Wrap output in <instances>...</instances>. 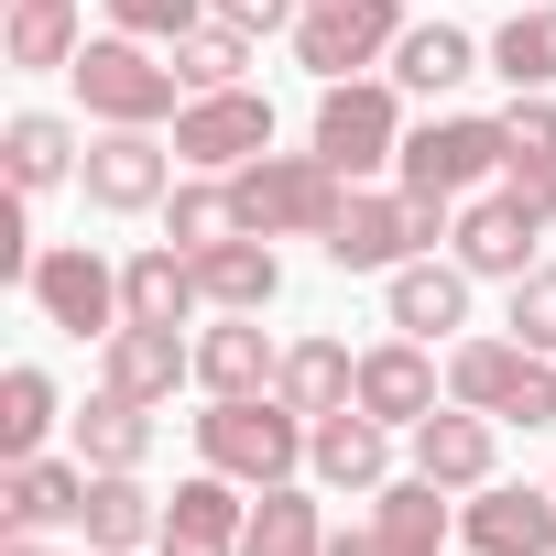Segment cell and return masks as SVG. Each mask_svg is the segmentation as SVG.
Here are the masks:
<instances>
[{
    "instance_id": "obj_1",
    "label": "cell",
    "mask_w": 556,
    "mask_h": 556,
    "mask_svg": "<svg viewBox=\"0 0 556 556\" xmlns=\"http://www.w3.org/2000/svg\"><path fill=\"white\" fill-rule=\"evenodd\" d=\"M229 207H240L251 240H328L339 207H350V175H339L317 142H306V153H251V164L229 175Z\"/></svg>"
},
{
    "instance_id": "obj_2",
    "label": "cell",
    "mask_w": 556,
    "mask_h": 556,
    "mask_svg": "<svg viewBox=\"0 0 556 556\" xmlns=\"http://www.w3.org/2000/svg\"><path fill=\"white\" fill-rule=\"evenodd\" d=\"M66 77H77V99H88L99 131H175V110H186L175 55L142 45V34H88V55H77Z\"/></svg>"
},
{
    "instance_id": "obj_3",
    "label": "cell",
    "mask_w": 556,
    "mask_h": 556,
    "mask_svg": "<svg viewBox=\"0 0 556 556\" xmlns=\"http://www.w3.org/2000/svg\"><path fill=\"white\" fill-rule=\"evenodd\" d=\"M447 404H480L534 437V426H556V361L523 350L513 328H469V339H447Z\"/></svg>"
},
{
    "instance_id": "obj_4",
    "label": "cell",
    "mask_w": 556,
    "mask_h": 556,
    "mask_svg": "<svg viewBox=\"0 0 556 556\" xmlns=\"http://www.w3.org/2000/svg\"><path fill=\"white\" fill-rule=\"evenodd\" d=\"M197 469H229L240 491H273L306 469V415L285 393H229L197 415Z\"/></svg>"
},
{
    "instance_id": "obj_5",
    "label": "cell",
    "mask_w": 556,
    "mask_h": 556,
    "mask_svg": "<svg viewBox=\"0 0 556 556\" xmlns=\"http://www.w3.org/2000/svg\"><path fill=\"white\" fill-rule=\"evenodd\" d=\"M458 229V207L447 197H404V186H350V207H339V229L317 240L339 273H404L415 251H437Z\"/></svg>"
},
{
    "instance_id": "obj_6",
    "label": "cell",
    "mask_w": 556,
    "mask_h": 556,
    "mask_svg": "<svg viewBox=\"0 0 556 556\" xmlns=\"http://www.w3.org/2000/svg\"><path fill=\"white\" fill-rule=\"evenodd\" d=\"M404 88L393 77H339V88H317V121H306V142L350 175V186H382L393 164H404Z\"/></svg>"
},
{
    "instance_id": "obj_7",
    "label": "cell",
    "mask_w": 556,
    "mask_h": 556,
    "mask_svg": "<svg viewBox=\"0 0 556 556\" xmlns=\"http://www.w3.org/2000/svg\"><path fill=\"white\" fill-rule=\"evenodd\" d=\"M502 164H513L502 121H480V110H437V121H415V131H404L393 186H404V197H447V207H469L480 186H502Z\"/></svg>"
},
{
    "instance_id": "obj_8",
    "label": "cell",
    "mask_w": 556,
    "mask_h": 556,
    "mask_svg": "<svg viewBox=\"0 0 556 556\" xmlns=\"http://www.w3.org/2000/svg\"><path fill=\"white\" fill-rule=\"evenodd\" d=\"M23 295H34V317L66 328V339H110V328L131 317V306H121V262H110L99 240H45L34 273H23Z\"/></svg>"
},
{
    "instance_id": "obj_9",
    "label": "cell",
    "mask_w": 556,
    "mask_h": 556,
    "mask_svg": "<svg viewBox=\"0 0 556 556\" xmlns=\"http://www.w3.org/2000/svg\"><path fill=\"white\" fill-rule=\"evenodd\" d=\"M285 45H295V66H306L317 88L371 77V66H393V45H404V0H306Z\"/></svg>"
},
{
    "instance_id": "obj_10",
    "label": "cell",
    "mask_w": 556,
    "mask_h": 556,
    "mask_svg": "<svg viewBox=\"0 0 556 556\" xmlns=\"http://www.w3.org/2000/svg\"><path fill=\"white\" fill-rule=\"evenodd\" d=\"M175 131H88V164H77V186H88V207L99 218H142V207H164L175 197Z\"/></svg>"
},
{
    "instance_id": "obj_11",
    "label": "cell",
    "mask_w": 556,
    "mask_h": 556,
    "mask_svg": "<svg viewBox=\"0 0 556 556\" xmlns=\"http://www.w3.org/2000/svg\"><path fill=\"white\" fill-rule=\"evenodd\" d=\"M251 153H273V99L262 88H207L175 110V164L186 175H240Z\"/></svg>"
},
{
    "instance_id": "obj_12",
    "label": "cell",
    "mask_w": 556,
    "mask_h": 556,
    "mask_svg": "<svg viewBox=\"0 0 556 556\" xmlns=\"http://www.w3.org/2000/svg\"><path fill=\"white\" fill-rule=\"evenodd\" d=\"M437 404H447V361H437V339H404V328H393V339L361 350V415H382L393 437H415Z\"/></svg>"
},
{
    "instance_id": "obj_13",
    "label": "cell",
    "mask_w": 556,
    "mask_h": 556,
    "mask_svg": "<svg viewBox=\"0 0 556 556\" xmlns=\"http://www.w3.org/2000/svg\"><path fill=\"white\" fill-rule=\"evenodd\" d=\"M469 285H480V273L458 262V251H415L404 273H382V317L404 328V339H469Z\"/></svg>"
},
{
    "instance_id": "obj_14",
    "label": "cell",
    "mask_w": 556,
    "mask_h": 556,
    "mask_svg": "<svg viewBox=\"0 0 556 556\" xmlns=\"http://www.w3.org/2000/svg\"><path fill=\"white\" fill-rule=\"evenodd\" d=\"M534 240H545V218H534L513 186H480V197L458 207V229H447V251L480 273V285H523V273H534Z\"/></svg>"
},
{
    "instance_id": "obj_15",
    "label": "cell",
    "mask_w": 556,
    "mask_h": 556,
    "mask_svg": "<svg viewBox=\"0 0 556 556\" xmlns=\"http://www.w3.org/2000/svg\"><path fill=\"white\" fill-rule=\"evenodd\" d=\"M404 458L437 480V491H480V480H502V415H480V404H437L415 437H404Z\"/></svg>"
},
{
    "instance_id": "obj_16",
    "label": "cell",
    "mask_w": 556,
    "mask_h": 556,
    "mask_svg": "<svg viewBox=\"0 0 556 556\" xmlns=\"http://www.w3.org/2000/svg\"><path fill=\"white\" fill-rule=\"evenodd\" d=\"M458 545L469 556H556V480L523 491V480H480L458 502Z\"/></svg>"
},
{
    "instance_id": "obj_17",
    "label": "cell",
    "mask_w": 556,
    "mask_h": 556,
    "mask_svg": "<svg viewBox=\"0 0 556 556\" xmlns=\"http://www.w3.org/2000/svg\"><path fill=\"white\" fill-rule=\"evenodd\" d=\"M186 382H197V339H186V328H110V339H99V393L175 404Z\"/></svg>"
},
{
    "instance_id": "obj_18",
    "label": "cell",
    "mask_w": 556,
    "mask_h": 556,
    "mask_svg": "<svg viewBox=\"0 0 556 556\" xmlns=\"http://www.w3.org/2000/svg\"><path fill=\"white\" fill-rule=\"evenodd\" d=\"M306 480H317V491H361V502H371V491L393 480V426H382V415H361V404L317 415V426H306Z\"/></svg>"
},
{
    "instance_id": "obj_19",
    "label": "cell",
    "mask_w": 556,
    "mask_h": 556,
    "mask_svg": "<svg viewBox=\"0 0 556 556\" xmlns=\"http://www.w3.org/2000/svg\"><path fill=\"white\" fill-rule=\"evenodd\" d=\"M240 534H251V502H240V480H229V469H197V480H175L153 556H240Z\"/></svg>"
},
{
    "instance_id": "obj_20",
    "label": "cell",
    "mask_w": 556,
    "mask_h": 556,
    "mask_svg": "<svg viewBox=\"0 0 556 556\" xmlns=\"http://www.w3.org/2000/svg\"><path fill=\"white\" fill-rule=\"evenodd\" d=\"M121 328H197L207 317V285H197V251H175V240H153V251H131L121 262Z\"/></svg>"
},
{
    "instance_id": "obj_21",
    "label": "cell",
    "mask_w": 556,
    "mask_h": 556,
    "mask_svg": "<svg viewBox=\"0 0 556 556\" xmlns=\"http://www.w3.org/2000/svg\"><path fill=\"white\" fill-rule=\"evenodd\" d=\"M88 458H12V480H0V534H66L88 513Z\"/></svg>"
},
{
    "instance_id": "obj_22",
    "label": "cell",
    "mask_w": 556,
    "mask_h": 556,
    "mask_svg": "<svg viewBox=\"0 0 556 556\" xmlns=\"http://www.w3.org/2000/svg\"><path fill=\"white\" fill-rule=\"evenodd\" d=\"M273 382H285V350H273L262 317H207V328H197V393H207V404L273 393Z\"/></svg>"
},
{
    "instance_id": "obj_23",
    "label": "cell",
    "mask_w": 556,
    "mask_h": 556,
    "mask_svg": "<svg viewBox=\"0 0 556 556\" xmlns=\"http://www.w3.org/2000/svg\"><path fill=\"white\" fill-rule=\"evenodd\" d=\"M404 99H447V88H469V77H491V45L480 34H458V23H404V45H393V66H382Z\"/></svg>"
},
{
    "instance_id": "obj_24",
    "label": "cell",
    "mask_w": 556,
    "mask_h": 556,
    "mask_svg": "<svg viewBox=\"0 0 556 556\" xmlns=\"http://www.w3.org/2000/svg\"><path fill=\"white\" fill-rule=\"evenodd\" d=\"M371 534H382V556H447V534H458V491H437L426 469H404V480L371 491Z\"/></svg>"
},
{
    "instance_id": "obj_25",
    "label": "cell",
    "mask_w": 556,
    "mask_h": 556,
    "mask_svg": "<svg viewBox=\"0 0 556 556\" xmlns=\"http://www.w3.org/2000/svg\"><path fill=\"white\" fill-rule=\"evenodd\" d=\"M0 153H12V197H55V186H77V164H88V131H77L66 110H12Z\"/></svg>"
},
{
    "instance_id": "obj_26",
    "label": "cell",
    "mask_w": 556,
    "mask_h": 556,
    "mask_svg": "<svg viewBox=\"0 0 556 556\" xmlns=\"http://www.w3.org/2000/svg\"><path fill=\"white\" fill-rule=\"evenodd\" d=\"M197 285H207V317H262L273 295H285V262H273V240L229 229V240L197 251Z\"/></svg>"
},
{
    "instance_id": "obj_27",
    "label": "cell",
    "mask_w": 556,
    "mask_h": 556,
    "mask_svg": "<svg viewBox=\"0 0 556 556\" xmlns=\"http://www.w3.org/2000/svg\"><path fill=\"white\" fill-rule=\"evenodd\" d=\"M77 534H88V556H153V534H164V502L142 491V469H99V480H88V513H77Z\"/></svg>"
},
{
    "instance_id": "obj_28",
    "label": "cell",
    "mask_w": 556,
    "mask_h": 556,
    "mask_svg": "<svg viewBox=\"0 0 556 556\" xmlns=\"http://www.w3.org/2000/svg\"><path fill=\"white\" fill-rule=\"evenodd\" d=\"M273 393H285V404L317 426V415L361 404V350H350V339H328V328H317V339H285V382H273Z\"/></svg>"
},
{
    "instance_id": "obj_29",
    "label": "cell",
    "mask_w": 556,
    "mask_h": 556,
    "mask_svg": "<svg viewBox=\"0 0 556 556\" xmlns=\"http://www.w3.org/2000/svg\"><path fill=\"white\" fill-rule=\"evenodd\" d=\"M240 556H328V502H317L306 480L251 491V534H240Z\"/></svg>"
},
{
    "instance_id": "obj_30",
    "label": "cell",
    "mask_w": 556,
    "mask_h": 556,
    "mask_svg": "<svg viewBox=\"0 0 556 556\" xmlns=\"http://www.w3.org/2000/svg\"><path fill=\"white\" fill-rule=\"evenodd\" d=\"M0 55H12L23 77H55V66H77V55H88V34H77V0H12V34H0Z\"/></svg>"
},
{
    "instance_id": "obj_31",
    "label": "cell",
    "mask_w": 556,
    "mask_h": 556,
    "mask_svg": "<svg viewBox=\"0 0 556 556\" xmlns=\"http://www.w3.org/2000/svg\"><path fill=\"white\" fill-rule=\"evenodd\" d=\"M55 371L45 361H12L0 371V458H45V437H55Z\"/></svg>"
},
{
    "instance_id": "obj_32",
    "label": "cell",
    "mask_w": 556,
    "mask_h": 556,
    "mask_svg": "<svg viewBox=\"0 0 556 556\" xmlns=\"http://www.w3.org/2000/svg\"><path fill=\"white\" fill-rule=\"evenodd\" d=\"M77 458H88V469H142V458H153V404L99 393V404L77 415Z\"/></svg>"
},
{
    "instance_id": "obj_33",
    "label": "cell",
    "mask_w": 556,
    "mask_h": 556,
    "mask_svg": "<svg viewBox=\"0 0 556 556\" xmlns=\"http://www.w3.org/2000/svg\"><path fill=\"white\" fill-rule=\"evenodd\" d=\"M491 77L523 99V88H556V0H534V12H513L491 34Z\"/></svg>"
},
{
    "instance_id": "obj_34",
    "label": "cell",
    "mask_w": 556,
    "mask_h": 556,
    "mask_svg": "<svg viewBox=\"0 0 556 556\" xmlns=\"http://www.w3.org/2000/svg\"><path fill=\"white\" fill-rule=\"evenodd\" d=\"M251 34L240 23H197L186 45H175V77H186V99H207V88H251Z\"/></svg>"
},
{
    "instance_id": "obj_35",
    "label": "cell",
    "mask_w": 556,
    "mask_h": 556,
    "mask_svg": "<svg viewBox=\"0 0 556 556\" xmlns=\"http://www.w3.org/2000/svg\"><path fill=\"white\" fill-rule=\"evenodd\" d=\"M229 229H240L229 175H175V197H164V240H175V251H207V240H229Z\"/></svg>"
},
{
    "instance_id": "obj_36",
    "label": "cell",
    "mask_w": 556,
    "mask_h": 556,
    "mask_svg": "<svg viewBox=\"0 0 556 556\" xmlns=\"http://www.w3.org/2000/svg\"><path fill=\"white\" fill-rule=\"evenodd\" d=\"M197 23H207V0H110V34H142V45H164V55H175Z\"/></svg>"
},
{
    "instance_id": "obj_37",
    "label": "cell",
    "mask_w": 556,
    "mask_h": 556,
    "mask_svg": "<svg viewBox=\"0 0 556 556\" xmlns=\"http://www.w3.org/2000/svg\"><path fill=\"white\" fill-rule=\"evenodd\" d=\"M502 142H513V164H556V88H523L513 110H502ZM502 164V175H513Z\"/></svg>"
},
{
    "instance_id": "obj_38",
    "label": "cell",
    "mask_w": 556,
    "mask_h": 556,
    "mask_svg": "<svg viewBox=\"0 0 556 556\" xmlns=\"http://www.w3.org/2000/svg\"><path fill=\"white\" fill-rule=\"evenodd\" d=\"M502 328H513L523 350H545V361H556V262H534L523 285H513V317H502Z\"/></svg>"
},
{
    "instance_id": "obj_39",
    "label": "cell",
    "mask_w": 556,
    "mask_h": 556,
    "mask_svg": "<svg viewBox=\"0 0 556 556\" xmlns=\"http://www.w3.org/2000/svg\"><path fill=\"white\" fill-rule=\"evenodd\" d=\"M295 12H306V0H207V23H240L251 45L262 34H295Z\"/></svg>"
},
{
    "instance_id": "obj_40",
    "label": "cell",
    "mask_w": 556,
    "mask_h": 556,
    "mask_svg": "<svg viewBox=\"0 0 556 556\" xmlns=\"http://www.w3.org/2000/svg\"><path fill=\"white\" fill-rule=\"evenodd\" d=\"M328 556H382V534L371 523H328Z\"/></svg>"
},
{
    "instance_id": "obj_41",
    "label": "cell",
    "mask_w": 556,
    "mask_h": 556,
    "mask_svg": "<svg viewBox=\"0 0 556 556\" xmlns=\"http://www.w3.org/2000/svg\"><path fill=\"white\" fill-rule=\"evenodd\" d=\"M0 556H55V545L45 534H0Z\"/></svg>"
},
{
    "instance_id": "obj_42",
    "label": "cell",
    "mask_w": 556,
    "mask_h": 556,
    "mask_svg": "<svg viewBox=\"0 0 556 556\" xmlns=\"http://www.w3.org/2000/svg\"><path fill=\"white\" fill-rule=\"evenodd\" d=\"M458 556H469V545H458Z\"/></svg>"
}]
</instances>
